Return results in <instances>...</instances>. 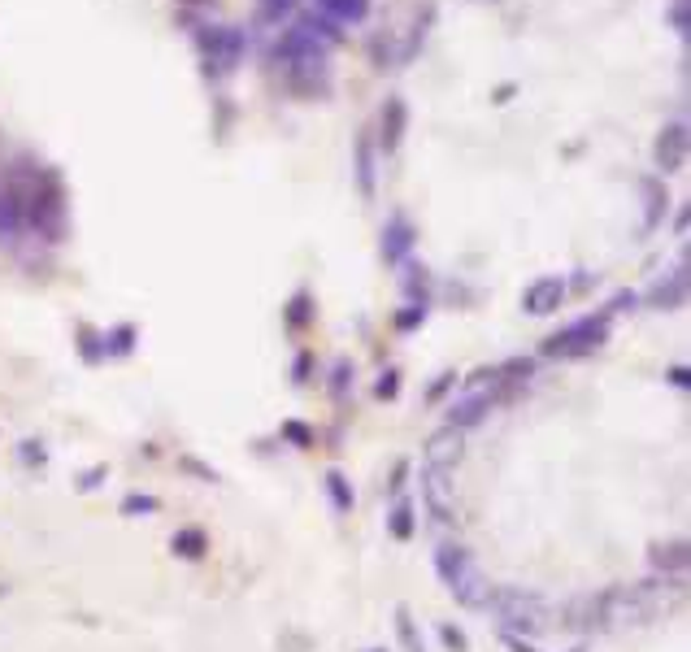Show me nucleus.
Listing matches in <instances>:
<instances>
[{
    "mask_svg": "<svg viewBox=\"0 0 691 652\" xmlns=\"http://www.w3.org/2000/svg\"><path fill=\"white\" fill-rule=\"evenodd\" d=\"M300 27H305L313 40H322L326 48H335L339 40H344V31H339V22H331V18H322V14H305L300 18Z\"/></svg>",
    "mask_w": 691,
    "mask_h": 652,
    "instance_id": "18",
    "label": "nucleus"
},
{
    "mask_svg": "<svg viewBox=\"0 0 691 652\" xmlns=\"http://www.w3.org/2000/svg\"><path fill=\"white\" fill-rule=\"evenodd\" d=\"M287 322H292V326H305L309 322V296L305 292L292 300V309H287Z\"/></svg>",
    "mask_w": 691,
    "mask_h": 652,
    "instance_id": "28",
    "label": "nucleus"
},
{
    "mask_svg": "<svg viewBox=\"0 0 691 652\" xmlns=\"http://www.w3.org/2000/svg\"><path fill=\"white\" fill-rule=\"evenodd\" d=\"M283 435H292V440H296L300 448H309V444H313V431H309V426H300V422H287V426H283Z\"/></svg>",
    "mask_w": 691,
    "mask_h": 652,
    "instance_id": "29",
    "label": "nucleus"
},
{
    "mask_svg": "<svg viewBox=\"0 0 691 652\" xmlns=\"http://www.w3.org/2000/svg\"><path fill=\"white\" fill-rule=\"evenodd\" d=\"M296 9V0H261V18L266 22H283Z\"/></svg>",
    "mask_w": 691,
    "mask_h": 652,
    "instance_id": "25",
    "label": "nucleus"
},
{
    "mask_svg": "<svg viewBox=\"0 0 691 652\" xmlns=\"http://www.w3.org/2000/svg\"><path fill=\"white\" fill-rule=\"evenodd\" d=\"M639 187H644V231H657L665 222V209H670V192H665L661 179H639Z\"/></svg>",
    "mask_w": 691,
    "mask_h": 652,
    "instance_id": "12",
    "label": "nucleus"
},
{
    "mask_svg": "<svg viewBox=\"0 0 691 652\" xmlns=\"http://www.w3.org/2000/svg\"><path fill=\"white\" fill-rule=\"evenodd\" d=\"M344 387H348V361H339L335 366V392H344Z\"/></svg>",
    "mask_w": 691,
    "mask_h": 652,
    "instance_id": "36",
    "label": "nucleus"
},
{
    "mask_svg": "<svg viewBox=\"0 0 691 652\" xmlns=\"http://www.w3.org/2000/svg\"><path fill=\"white\" fill-rule=\"evenodd\" d=\"M22 227H27V222H22V205L0 187V244H14L22 235Z\"/></svg>",
    "mask_w": 691,
    "mask_h": 652,
    "instance_id": "15",
    "label": "nucleus"
},
{
    "mask_svg": "<svg viewBox=\"0 0 691 652\" xmlns=\"http://www.w3.org/2000/svg\"><path fill=\"white\" fill-rule=\"evenodd\" d=\"M179 5H213V0H179Z\"/></svg>",
    "mask_w": 691,
    "mask_h": 652,
    "instance_id": "37",
    "label": "nucleus"
},
{
    "mask_svg": "<svg viewBox=\"0 0 691 652\" xmlns=\"http://www.w3.org/2000/svg\"><path fill=\"white\" fill-rule=\"evenodd\" d=\"M631 305H639V296H635V292H618V296H613V305H609V309H631Z\"/></svg>",
    "mask_w": 691,
    "mask_h": 652,
    "instance_id": "33",
    "label": "nucleus"
},
{
    "mask_svg": "<svg viewBox=\"0 0 691 652\" xmlns=\"http://www.w3.org/2000/svg\"><path fill=\"white\" fill-rule=\"evenodd\" d=\"M318 14L331 22H366L370 0H318Z\"/></svg>",
    "mask_w": 691,
    "mask_h": 652,
    "instance_id": "14",
    "label": "nucleus"
},
{
    "mask_svg": "<svg viewBox=\"0 0 691 652\" xmlns=\"http://www.w3.org/2000/svg\"><path fill=\"white\" fill-rule=\"evenodd\" d=\"M670 383H674V387H687V383H691V370H687V366H674V370H670Z\"/></svg>",
    "mask_w": 691,
    "mask_h": 652,
    "instance_id": "34",
    "label": "nucleus"
},
{
    "mask_svg": "<svg viewBox=\"0 0 691 652\" xmlns=\"http://www.w3.org/2000/svg\"><path fill=\"white\" fill-rule=\"evenodd\" d=\"M374 392H379L383 400H392V396L400 392V379H396V370H387V374H383V379H379V387H374Z\"/></svg>",
    "mask_w": 691,
    "mask_h": 652,
    "instance_id": "30",
    "label": "nucleus"
},
{
    "mask_svg": "<svg viewBox=\"0 0 691 652\" xmlns=\"http://www.w3.org/2000/svg\"><path fill=\"white\" fill-rule=\"evenodd\" d=\"M387 531H392L396 539L413 535V505H409V500H396V509L387 513Z\"/></svg>",
    "mask_w": 691,
    "mask_h": 652,
    "instance_id": "21",
    "label": "nucleus"
},
{
    "mask_svg": "<svg viewBox=\"0 0 691 652\" xmlns=\"http://www.w3.org/2000/svg\"><path fill=\"white\" fill-rule=\"evenodd\" d=\"M157 500L153 496H127L122 500V513H131V518H140V513H153Z\"/></svg>",
    "mask_w": 691,
    "mask_h": 652,
    "instance_id": "27",
    "label": "nucleus"
},
{
    "mask_svg": "<svg viewBox=\"0 0 691 652\" xmlns=\"http://www.w3.org/2000/svg\"><path fill=\"white\" fill-rule=\"evenodd\" d=\"M652 566L665 570V574H674V579H683V570H687V544H683V539H674V544H657V548H652Z\"/></svg>",
    "mask_w": 691,
    "mask_h": 652,
    "instance_id": "16",
    "label": "nucleus"
},
{
    "mask_svg": "<svg viewBox=\"0 0 691 652\" xmlns=\"http://www.w3.org/2000/svg\"><path fill=\"white\" fill-rule=\"evenodd\" d=\"M444 644H448L452 652H466V635H461L457 626H444Z\"/></svg>",
    "mask_w": 691,
    "mask_h": 652,
    "instance_id": "32",
    "label": "nucleus"
},
{
    "mask_svg": "<svg viewBox=\"0 0 691 652\" xmlns=\"http://www.w3.org/2000/svg\"><path fill=\"white\" fill-rule=\"evenodd\" d=\"M413 240H418V235H413V227H409L405 218L387 222V227H383V257H387V266H400V261L409 257Z\"/></svg>",
    "mask_w": 691,
    "mask_h": 652,
    "instance_id": "11",
    "label": "nucleus"
},
{
    "mask_svg": "<svg viewBox=\"0 0 691 652\" xmlns=\"http://www.w3.org/2000/svg\"><path fill=\"white\" fill-rule=\"evenodd\" d=\"M687 122L678 118V122H665L661 135H657V144H652V161H657V170L661 174H678L687 166Z\"/></svg>",
    "mask_w": 691,
    "mask_h": 652,
    "instance_id": "5",
    "label": "nucleus"
},
{
    "mask_svg": "<svg viewBox=\"0 0 691 652\" xmlns=\"http://www.w3.org/2000/svg\"><path fill=\"white\" fill-rule=\"evenodd\" d=\"M435 570H439V579L448 583V592L457 596L466 609H487V600H492L496 587L483 579V570L474 566V557L461 544H444V548H439V553H435Z\"/></svg>",
    "mask_w": 691,
    "mask_h": 652,
    "instance_id": "1",
    "label": "nucleus"
},
{
    "mask_svg": "<svg viewBox=\"0 0 691 652\" xmlns=\"http://www.w3.org/2000/svg\"><path fill=\"white\" fill-rule=\"evenodd\" d=\"M461 457H466V444H461L457 426H444V431H435L431 444H426V466H435V470H452Z\"/></svg>",
    "mask_w": 691,
    "mask_h": 652,
    "instance_id": "8",
    "label": "nucleus"
},
{
    "mask_svg": "<svg viewBox=\"0 0 691 652\" xmlns=\"http://www.w3.org/2000/svg\"><path fill=\"white\" fill-rule=\"evenodd\" d=\"M492 405H496V396L483 392V387H479V392L457 396V400H452V409H448V426H457V431H466V426H479Z\"/></svg>",
    "mask_w": 691,
    "mask_h": 652,
    "instance_id": "10",
    "label": "nucleus"
},
{
    "mask_svg": "<svg viewBox=\"0 0 691 652\" xmlns=\"http://www.w3.org/2000/svg\"><path fill=\"white\" fill-rule=\"evenodd\" d=\"M648 305L652 309H683L687 305V261H678V266L665 274V279L652 283Z\"/></svg>",
    "mask_w": 691,
    "mask_h": 652,
    "instance_id": "7",
    "label": "nucleus"
},
{
    "mask_svg": "<svg viewBox=\"0 0 691 652\" xmlns=\"http://www.w3.org/2000/svg\"><path fill=\"white\" fill-rule=\"evenodd\" d=\"M422 487H426V505H431L435 518H448V509H452V492H448V470H435V466H426L422 474Z\"/></svg>",
    "mask_w": 691,
    "mask_h": 652,
    "instance_id": "13",
    "label": "nucleus"
},
{
    "mask_svg": "<svg viewBox=\"0 0 691 652\" xmlns=\"http://www.w3.org/2000/svg\"><path fill=\"white\" fill-rule=\"evenodd\" d=\"M405 127H409V105L400 96H387L383 118H379V148L383 153H396L400 140H405Z\"/></svg>",
    "mask_w": 691,
    "mask_h": 652,
    "instance_id": "9",
    "label": "nucleus"
},
{
    "mask_svg": "<svg viewBox=\"0 0 691 652\" xmlns=\"http://www.w3.org/2000/svg\"><path fill=\"white\" fill-rule=\"evenodd\" d=\"M605 340H609V313H587V318L570 322L565 331L548 335V340H544V357H561V361L587 357V353H596Z\"/></svg>",
    "mask_w": 691,
    "mask_h": 652,
    "instance_id": "2",
    "label": "nucleus"
},
{
    "mask_svg": "<svg viewBox=\"0 0 691 652\" xmlns=\"http://www.w3.org/2000/svg\"><path fill=\"white\" fill-rule=\"evenodd\" d=\"M174 553H183V557H200V553H205V535H200V531H183V535H174Z\"/></svg>",
    "mask_w": 691,
    "mask_h": 652,
    "instance_id": "24",
    "label": "nucleus"
},
{
    "mask_svg": "<svg viewBox=\"0 0 691 652\" xmlns=\"http://www.w3.org/2000/svg\"><path fill=\"white\" fill-rule=\"evenodd\" d=\"M357 187L366 200H374V140L370 135L357 140Z\"/></svg>",
    "mask_w": 691,
    "mask_h": 652,
    "instance_id": "17",
    "label": "nucleus"
},
{
    "mask_svg": "<svg viewBox=\"0 0 691 652\" xmlns=\"http://www.w3.org/2000/svg\"><path fill=\"white\" fill-rule=\"evenodd\" d=\"M426 283H431V274H426V266H409V274H405L409 305H418V309L431 305V300H426Z\"/></svg>",
    "mask_w": 691,
    "mask_h": 652,
    "instance_id": "20",
    "label": "nucleus"
},
{
    "mask_svg": "<svg viewBox=\"0 0 691 652\" xmlns=\"http://www.w3.org/2000/svg\"><path fill=\"white\" fill-rule=\"evenodd\" d=\"M196 48H200V57H205V66L222 74V70H235L244 61L248 35L240 27H205L196 35Z\"/></svg>",
    "mask_w": 691,
    "mask_h": 652,
    "instance_id": "4",
    "label": "nucleus"
},
{
    "mask_svg": "<svg viewBox=\"0 0 691 652\" xmlns=\"http://www.w3.org/2000/svg\"><path fill=\"white\" fill-rule=\"evenodd\" d=\"M426 318V309H418V305H409L405 313H400V318H396V326H400V331H409V326H418Z\"/></svg>",
    "mask_w": 691,
    "mask_h": 652,
    "instance_id": "31",
    "label": "nucleus"
},
{
    "mask_svg": "<svg viewBox=\"0 0 691 652\" xmlns=\"http://www.w3.org/2000/svg\"><path fill=\"white\" fill-rule=\"evenodd\" d=\"M326 492H331V505H335V513H353V487H348V479L339 470H331L326 474Z\"/></svg>",
    "mask_w": 691,
    "mask_h": 652,
    "instance_id": "19",
    "label": "nucleus"
},
{
    "mask_svg": "<svg viewBox=\"0 0 691 652\" xmlns=\"http://www.w3.org/2000/svg\"><path fill=\"white\" fill-rule=\"evenodd\" d=\"M487 609L496 613L509 631H544L548 626V605L535 592H518V587H496Z\"/></svg>",
    "mask_w": 691,
    "mask_h": 652,
    "instance_id": "3",
    "label": "nucleus"
},
{
    "mask_svg": "<svg viewBox=\"0 0 691 652\" xmlns=\"http://www.w3.org/2000/svg\"><path fill=\"white\" fill-rule=\"evenodd\" d=\"M665 22H670V27L683 35H691V0H670V9H665Z\"/></svg>",
    "mask_w": 691,
    "mask_h": 652,
    "instance_id": "22",
    "label": "nucleus"
},
{
    "mask_svg": "<svg viewBox=\"0 0 691 652\" xmlns=\"http://www.w3.org/2000/svg\"><path fill=\"white\" fill-rule=\"evenodd\" d=\"M396 631H400V639H405V648H409V652H426V648H422V639H418V626H413V618H409V609H405V605L396 609Z\"/></svg>",
    "mask_w": 691,
    "mask_h": 652,
    "instance_id": "23",
    "label": "nucleus"
},
{
    "mask_svg": "<svg viewBox=\"0 0 691 652\" xmlns=\"http://www.w3.org/2000/svg\"><path fill=\"white\" fill-rule=\"evenodd\" d=\"M565 292H570V287H565L561 274H544V279H535V283L522 292V309L531 313V318H548V313L561 309Z\"/></svg>",
    "mask_w": 691,
    "mask_h": 652,
    "instance_id": "6",
    "label": "nucleus"
},
{
    "mask_svg": "<svg viewBox=\"0 0 691 652\" xmlns=\"http://www.w3.org/2000/svg\"><path fill=\"white\" fill-rule=\"evenodd\" d=\"M131 340H135V326H118L105 340V353H131Z\"/></svg>",
    "mask_w": 691,
    "mask_h": 652,
    "instance_id": "26",
    "label": "nucleus"
},
{
    "mask_svg": "<svg viewBox=\"0 0 691 652\" xmlns=\"http://www.w3.org/2000/svg\"><path fill=\"white\" fill-rule=\"evenodd\" d=\"M505 644H509L513 652H535L531 644H526V639H518V635H513V631H505Z\"/></svg>",
    "mask_w": 691,
    "mask_h": 652,
    "instance_id": "35",
    "label": "nucleus"
}]
</instances>
